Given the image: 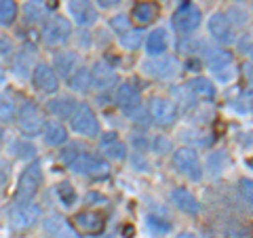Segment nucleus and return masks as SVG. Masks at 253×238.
<instances>
[{
	"mask_svg": "<svg viewBox=\"0 0 253 238\" xmlns=\"http://www.w3.org/2000/svg\"><path fill=\"white\" fill-rule=\"evenodd\" d=\"M68 124L76 135H83V137L93 139V137H99V133H101V126H99L97 116L93 112V108L89 104H84V101H78L76 104L74 112L68 118Z\"/></svg>",
	"mask_w": 253,
	"mask_h": 238,
	"instance_id": "3",
	"label": "nucleus"
},
{
	"mask_svg": "<svg viewBox=\"0 0 253 238\" xmlns=\"http://www.w3.org/2000/svg\"><path fill=\"white\" fill-rule=\"evenodd\" d=\"M66 82H68V89L72 93H81V95L89 93L91 91V72H89V68L78 66L74 72L66 78Z\"/></svg>",
	"mask_w": 253,
	"mask_h": 238,
	"instance_id": "27",
	"label": "nucleus"
},
{
	"mask_svg": "<svg viewBox=\"0 0 253 238\" xmlns=\"http://www.w3.org/2000/svg\"><path fill=\"white\" fill-rule=\"evenodd\" d=\"M179 72V59L171 55H161V57H148L141 61V74L154 80H169Z\"/></svg>",
	"mask_w": 253,
	"mask_h": 238,
	"instance_id": "9",
	"label": "nucleus"
},
{
	"mask_svg": "<svg viewBox=\"0 0 253 238\" xmlns=\"http://www.w3.org/2000/svg\"><path fill=\"white\" fill-rule=\"evenodd\" d=\"M63 162L68 164V169L83 177H91V179H106L110 177V162L101 156H95L89 152H78V150H68L63 154Z\"/></svg>",
	"mask_w": 253,
	"mask_h": 238,
	"instance_id": "1",
	"label": "nucleus"
},
{
	"mask_svg": "<svg viewBox=\"0 0 253 238\" xmlns=\"http://www.w3.org/2000/svg\"><path fill=\"white\" fill-rule=\"evenodd\" d=\"M32 82L41 93L44 95H55L59 91V76L55 74V70L51 68V63L38 61L36 68L32 70Z\"/></svg>",
	"mask_w": 253,
	"mask_h": 238,
	"instance_id": "13",
	"label": "nucleus"
},
{
	"mask_svg": "<svg viewBox=\"0 0 253 238\" xmlns=\"http://www.w3.org/2000/svg\"><path fill=\"white\" fill-rule=\"evenodd\" d=\"M42 217V209L34 202L28 204H15V207L9 211V226L17 232H26V230H32Z\"/></svg>",
	"mask_w": 253,
	"mask_h": 238,
	"instance_id": "11",
	"label": "nucleus"
},
{
	"mask_svg": "<svg viewBox=\"0 0 253 238\" xmlns=\"http://www.w3.org/2000/svg\"><path fill=\"white\" fill-rule=\"evenodd\" d=\"M11 154L21 158V160H36V146L30 139H17L9 146Z\"/></svg>",
	"mask_w": 253,
	"mask_h": 238,
	"instance_id": "32",
	"label": "nucleus"
},
{
	"mask_svg": "<svg viewBox=\"0 0 253 238\" xmlns=\"http://www.w3.org/2000/svg\"><path fill=\"white\" fill-rule=\"evenodd\" d=\"M95 2H97L99 9H114V6H118L123 0H95Z\"/></svg>",
	"mask_w": 253,
	"mask_h": 238,
	"instance_id": "42",
	"label": "nucleus"
},
{
	"mask_svg": "<svg viewBox=\"0 0 253 238\" xmlns=\"http://www.w3.org/2000/svg\"><path fill=\"white\" fill-rule=\"evenodd\" d=\"M226 17H228V21L232 23L234 30L236 28H245L249 23V13L245 11V9H241V6H232V9H228Z\"/></svg>",
	"mask_w": 253,
	"mask_h": 238,
	"instance_id": "35",
	"label": "nucleus"
},
{
	"mask_svg": "<svg viewBox=\"0 0 253 238\" xmlns=\"http://www.w3.org/2000/svg\"><path fill=\"white\" fill-rule=\"evenodd\" d=\"M13 55H15V44L13 40L6 34H2L0 32V59H4V61H9L13 59Z\"/></svg>",
	"mask_w": 253,
	"mask_h": 238,
	"instance_id": "37",
	"label": "nucleus"
},
{
	"mask_svg": "<svg viewBox=\"0 0 253 238\" xmlns=\"http://www.w3.org/2000/svg\"><path fill=\"white\" fill-rule=\"evenodd\" d=\"M201 23H203V13L192 0H184L173 13V28L184 36L194 34L201 28Z\"/></svg>",
	"mask_w": 253,
	"mask_h": 238,
	"instance_id": "8",
	"label": "nucleus"
},
{
	"mask_svg": "<svg viewBox=\"0 0 253 238\" xmlns=\"http://www.w3.org/2000/svg\"><path fill=\"white\" fill-rule=\"evenodd\" d=\"M34 2H38V4H44V2H46V0H34Z\"/></svg>",
	"mask_w": 253,
	"mask_h": 238,
	"instance_id": "46",
	"label": "nucleus"
},
{
	"mask_svg": "<svg viewBox=\"0 0 253 238\" xmlns=\"http://www.w3.org/2000/svg\"><path fill=\"white\" fill-rule=\"evenodd\" d=\"M55 192H57L59 202L66 209H72L76 204V188L70 184V181H61V184H57L55 186Z\"/></svg>",
	"mask_w": 253,
	"mask_h": 238,
	"instance_id": "34",
	"label": "nucleus"
},
{
	"mask_svg": "<svg viewBox=\"0 0 253 238\" xmlns=\"http://www.w3.org/2000/svg\"><path fill=\"white\" fill-rule=\"evenodd\" d=\"M78 66H81V59H78V55L74 51H59V53H55L53 63H51V68L55 70V74H57L59 78H68Z\"/></svg>",
	"mask_w": 253,
	"mask_h": 238,
	"instance_id": "25",
	"label": "nucleus"
},
{
	"mask_svg": "<svg viewBox=\"0 0 253 238\" xmlns=\"http://www.w3.org/2000/svg\"><path fill=\"white\" fill-rule=\"evenodd\" d=\"M72 38V23L61 15H53L42 26V42L49 49H61Z\"/></svg>",
	"mask_w": 253,
	"mask_h": 238,
	"instance_id": "4",
	"label": "nucleus"
},
{
	"mask_svg": "<svg viewBox=\"0 0 253 238\" xmlns=\"http://www.w3.org/2000/svg\"><path fill=\"white\" fill-rule=\"evenodd\" d=\"M89 72H91V89L95 91H110L112 86L118 84L116 70L104 59L95 61L93 68H89Z\"/></svg>",
	"mask_w": 253,
	"mask_h": 238,
	"instance_id": "15",
	"label": "nucleus"
},
{
	"mask_svg": "<svg viewBox=\"0 0 253 238\" xmlns=\"http://www.w3.org/2000/svg\"><path fill=\"white\" fill-rule=\"evenodd\" d=\"M42 232L46 238H83L76 232L72 221H68L59 213H51V215L42 217Z\"/></svg>",
	"mask_w": 253,
	"mask_h": 238,
	"instance_id": "14",
	"label": "nucleus"
},
{
	"mask_svg": "<svg viewBox=\"0 0 253 238\" xmlns=\"http://www.w3.org/2000/svg\"><path fill=\"white\" fill-rule=\"evenodd\" d=\"M175 238H199V236H196L194 232H179Z\"/></svg>",
	"mask_w": 253,
	"mask_h": 238,
	"instance_id": "44",
	"label": "nucleus"
},
{
	"mask_svg": "<svg viewBox=\"0 0 253 238\" xmlns=\"http://www.w3.org/2000/svg\"><path fill=\"white\" fill-rule=\"evenodd\" d=\"M146 40V32L144 28H129L126 32H123L121 38H118V42H121L123 49L126 51H137L141 44Z\"/></svg>",
	"mask_w": 253,
	"mask_h": 238,
	"instance_id": "29",
	"label": "nucleus"
},
{
	"mask_svg": "<svg viewBox=\"0 0 253 238\" xmlns=\"http://www.w3.org/2000/svg\"><path fill=\"white\" fill-rule=\"evenodd\" d=\"M0 139H2V126H0Z\"/></svg>",
	"mask_w": 253,
	"mask_h": 238,
	"instance_id": "47",
	"label": "nucleus"
},
{
	"mask_svg": "<svg viewBox=\"0 0 253 238\" xmlns=\"http://www.w3.org/2000/svg\"><path fill=\"white\" fill-rule=\"evenodd\" d=\"M171 200H173V204H175L181 213H186V215H199V213H201L199 198H196L186 188H175V190H173V192H171Z\"/></svg>",
	"mask_w": 253,
	"mask_h": 238,
	"instance_id": "23",
	"label": "nucleus"
},
{
	"mask_svg": "<svg viewBox=\"0 0 253 238\" xmlns=\"http://www.w3.org/2000/svg\"><path fill=\"white\" fill-rule=\"evenodd\" d=\"M42 139L49 148H61L68 144L70 131L61 120H46L42 126Z\"/></svg>",
	"mask_w": 253,
	"mask_h": 238,
	"instance_id": "21",
	"label": "nucleus"
},
{
	"mask_svg": "<svg viewBox=\"0 0 253 238\" xmlns=\"http://www.w3.org/2000/svg\"><path fill=\"white\" fill-rule=\"evenodd\" d=\"M17 104H15V97L9 93H0V122L9 124L15 122V116H17Z\"/></svg>",
	"mask_w": 253,
	"mask_h": 238,
	"instance_id": "30",
	"label": "nucleus"
},
{
	"mask_svg": "<svg viewBox=\"0 0 253 238\" xmlns=\"http://www.w3.org/2000/svg\"><path fill=\"white\" fill-rule=\"evenodd\" d=\"M17 2L15 0H0V26L2 28H9L17 19Z\"/></svg>",
	"mask_w": 253,
	"mask_h": 238,
	"instance_id": "33",
	"label": "nucleus"
},
{
	"mask_svg": "<svg viewBox=\"0 0 253 238\" xmlns=\"http://www.w3.org/2000/svg\"><path fill=\"white\" fill-rule=\"evenodd\" d=\"M161 15V6L152 0H141V2H135L131 9L129 21H133L137 28H148L150 23H154Z\"/></svg>",
	"mask_w": 253,
	"mask_h": 238,
	"instance_id": "18",
	"label": "nucleus"
},
{
	"mask_svg": "<svg viewBox=\"0 0 253 238\" xmlns=\"http://www.w3.org/2000/svg\"><path fill=\"white\" fill-rule=\"evenodd\" d=\"M188 91L194 99H201V101H213L217 97L215 84H213L211 78H207V76H194L192 80L188 82Z\"/></svg>",
	"mask_w": 253,
	"mask_h": 238,
	"instance_id": "26",
	"label": "nucleus"
},
{
	"mask_svg": "<svg viewBox=\"0 0 253 238\" xmlns=\"http://www.w3.org/2000/svg\"><path fill=\"white\" fill-rule=\"evenodd\" d=\"M148 116L156 126L161 129H169L175 124L177 116H179V108L175 101H171L167 97H154L148 106Z\"/></svg>",
	"mask_w": 253,
	"mask_h": 238,
	"instance_id": "10",
	"label": "nucleus"
},
{
	"mask_svg": "<svg viewBox=\"0 0 253 238\" xmlns=\"http://www.w3.org/2000/svg\"><path fill=\"white\" fill-rule=\"evenodd\" d=\"M207 66L211 70L213 78L217 82H232L236 74H239V68H236V61H234V55L226 49H217V51H211L209 57H207Z\"/></svg>",
	"mask_w": 253,
	"mask_h": 238,
	"instance_id": "5",
	"label": "nucleus"
},
{
	"mask_svg": "<svg viewBox=\"0 0 253 238\" xmlns=\"http://www.w3.org/2000/svg\"><path fill=\"white\" fill-rule=\"evenodd\" d=\"M126 116H131L133 122H135L137 126H144V129L150 122H152V120H150V116H148V110H144V106H139L137 110H133V112H129Z\"/></svg>",
	"mask_w": 253,
	"mask_h": 238,
	"instance_id": "38",
	"label": "nucleus"
},
{
	"mask_svg": "<svg viewBox=\"0 0 253 238\" xmlns=\"http://www.w3.org/2000/svg\"><path fill=\"white\" fill-rule=\"evenodd\" d=\"M72 226L76 228L78 234H93L97 236L104 232L106 228V217L101 215L99 211H78L74 219H72Z\"/></svg>",
	"mask_w": 253,
	"mask_h": 238,
	"instance_id": "17",
	"label": "nucleus"
},
{
	"mask_svg": "<svg viewBox=\"0 0 253 238\" xmlns=\"http://www.w3.org/2000/svg\"><path fill=\"white\" fill-rule=\"evenodd\" d=\"M236 46H239V53L241 55H247V57H251L253 46H251V36L249 34H243L239 40H236Z\"/></svg>",
	"mask_w": 253,
	"mask_h": 238,
	"instance_id": "41",
	"label": "nucleus"
},
{
	"mask_svg": "<svg viewBox=\"0 0 253 238\" xmlns=\"http://www.w3.org/2000/svg\"><path fill=\"white\" fill-rule=\"evenodd\" d=\"M154 150H158V152H165V150H171V144L165 137H156L154 141Z\"/></svg>",
	"mask_w": 253,
	"mask_h": 238,
	"instance_id": "43",
	"label": "nucleus"
},
{
	"mask_svg": "<svg viewBox=\"0 0 253 238\" xmlns=\"http://www.w3.org/2000/svg\"><path fill=\"white\" fill-rule=\"evenodd\" d=\"M13 74L15 76H19V78H30L32 76V70L36 68V51H34V46H30L26 44L23 49L19 51H15L13 55Z\"/></svg>",
	"mask_w": 253,
	"mask_h": 238,
	"instance_id": "20",
	"label": "nucleus"
},
{
	"mask_svg": "<svg viewBox=\"0 0 253 238\" xmlns=\"http://www.w3.org/2000/svg\"><path fill=\"white\" fill-rule=\"evenodd\" d=\"M99 152L104 154L110 160H125L129 150H126V144L123 139H118L114 133H106L99 141Z\"/></svg>",
	"mask_w": 253,
	"mask_h": 238,
	"instance_id": "22",
	"label": "nucleus"
},
{
	"mask_svg": "<svg viewBox=\"0 0 253 238\" xmlns=\"http://www.w3.org/2000/svg\"><path fill=\"white\" fill-rule=\"evenodd\" d=\"M253 184H251V179L249 177H245V179H241L239 181V192H241V196H243V200L247 202V204H251L253 202Z\"/></svg>",
	"mask_w": 253,
	"mask_h": 238,
	"instance_id": "39",
	"label": "nucleus"
},
{
	"mask_svg": "<svg viewBox=\"0 0 253 238\" xmlns=\"http://www.w3.org/2000/svg\"><path fill=\"white\" fill-rule=\"evenodd\" d=\"M76 104L78 101L72 99V97H68V95H59V97H55V99H51L49 104H46V112H51L55 118H59V120H68L70 114L74 112Z\"/></svg>",
	"mask_w": 253,
	"mask_h": 238,
	"instance_id": "28",
	"label": "nucleus"
},
{
	"mask_svg": "<svg viewBox=\"0 0 253 238\" xmlns=\"http://www.w3.org/2000/svg\"><path fill=\"white\" fill-rule=\"evenodd\" d=\"M148 228L152 230L154 234H169L171 232V224H169V221L156 217V215H148Z\"/></svg>",
	"mask_w": 253,
	"mask_h": 238,
	"instance_id": "36",
	"label": "nucleus"
},
{
	"mask_svg": "<svg viewBox=\"0 0 253 238\" xmlns=\"http://www.w3.org/2000/svg\"><path fill=\"white\" fill-rule=\"evenodd\" d=\"M144 46H146V55H148V57H161V55H167V51H169V36H167V32H165L163 28L152 30L150 34H146Z\"/></svg>",
	"mask_w": 253,
	"mask_h": 238,
	"instance_id": "24",
	"label": "nucleus"
},
{
	"mask_svg": "<svg viewBox=\"0 0 253 238\" xmlns=\"http://www.w3.org/2000/svg\"><path fill=\"white\" fill-rule=\"evenodd\" d=\"M173 164H175V169L190 181H201L205 175L201 156L194 148H188V146L177 148L175 152H173Z\"/></svg>",
	"mask_w": 253,
	"mask_h": 238,
	"instance_id": "6",
	"label": "nucleus"
},
{
	"mask_svg": "<svg viewBox=\"0 0 253 238\" xmlns=\"http://www.w3.org/2000/svg\"><path fill=\"white\" fill-rule=\"evenodd\" d=\"M15 122H17L19 131L26 135V137H36V135L42 133L44 126V116L41 112V108L34 106L32 101H23L17 108V116H15Z\"/></svg>",
	"mask_w": 253,
	"mask_h": 238,
	"instance_id": "7",
	"label": "nucleus"
},
{
	"mask_svg": "<svg viewBox=\"0 0 253 238\" xmlns=\"http://www.w3.org/2000/svg\"><path fill=\"white\" fill-rule=\"evenodd\" d=\"M207 30H209V36L221 46H230L236 42V30L232 28V23L228 21L226 13H213L209 21H207Z\"/></svg>",
	"mask_w": 253,
	"mask_h": 238,
	"instance_id": "12",
	"label": "nucleus"
},
{
	"mask_svg": "<svg viewBox=\"0 0 253 238\" xmlns=\"http://www.w3.org/2000/svg\"><path fill=\"white\" fill-rule=\"evenodd\" d=\"M68 9L78 28H93L99 19L97 6L93 4V0H70Z\"/></svg>",
	"mask_w": 253,
	"mask_h": 238,
	"instance_id": "16",
	"label": "nucleus"
},
{
	"mask_svg": "<svg viewBox=\"0 0 253 238\" xmlns=\"http://www.w3.org/2000/svg\"><path fill=\"white\" fill-rule=\"evenodd\" d=\"M116 106L123 110L125 114L133 112L141 106V91L133 82H123L116 86Z\"/></svg>",
	"mask_w": 253,
	"mask_h": 238,
	"instance_id": "19",
	"label": "nucleus"
},
{
	"mask_svg": "<svg viewBox=\"0 0 253 238\" xmlns=\"http://www.w3.org/2000/svg\"><path fill=\"white\" fill-rule=\"evenodd\" d=\"M4 82H6V74L2 72V70H0V89L4 86Z\"/></svg>",
	"mask_w": 253,
	"mask_h": 238,
	"instance_id": "45",
	"label": "nucleus"
},
{
	"mask_svg": "<svg viewBox=\"0 0 253 238\" xmlns=\"http://www.w3.org/2000/svg\"><path fill=\"white\" fill-rule=\"evenodd\" d=\"M41 186H42V164L38 160H32L26 169H23L21 177L17 181V190H15V204L34 202L36 194L41 192Z\"/></svg>",
	"mask_w": 253,
	"mask_h": 238,
	"instance_id": "2",
	"label": "nucleus"
},
{
	"mask_svg": "<svg viewBox=\"0 0 253 238\" xmlns=\"http://www.w3.org/2000/svg\"><path fill=\"white\" fill-rule=\"evenodd\" d=\"M110 26H112V30H116L118 34H123V32L129 30V17H126V15H116V17L110 21Z\"/></svg>",
	"mask_w": 253,
	"mask_h": 238,
	"instance_id": "40",
	"label": "nucleus"
},
{
	"mask_svg": "<svg viewBox=\"0 0 253 238\" xmlns=\"http://www.w3.org/2000/svg\"><path fill=\"white\" fill-rule=\"evenodd\" d=\"M46 15H49V9H46L44 4L30 2V4H26V9H23V21L36 26V23H44L46 19H49Z\"/></svg>",
	"mask_w": 253,
	"mask_h": 238,
	"instance_id": "31",
	"label": "nucleus"
}]
</instances>
